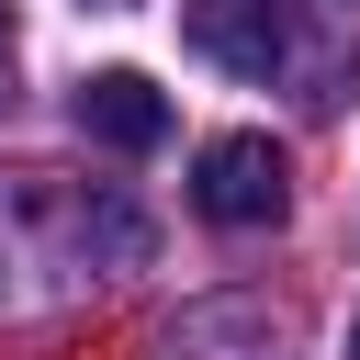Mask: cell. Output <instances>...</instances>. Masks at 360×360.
<instances>
[{"label":"cell","instance_id":"5","mask_svg":"<svg viewBox=\"0 0 360 360\" xmlns=\"http://www.w3.org/2000/svg\"><path fill=\"white\" fill-rule=\"evenodd\" d=\"M349 360H360V315H349Z\"/></svg>","mask_w":360,"mask_h":360},{"label":"cell","instance_id":"1","mask_svg":"<svg viewBox=\"0 0 360 360\" xmlns=\"http://www.w3.org/2000/svg\"><path fill=\"white\" fill-rule=\"evenodd\" d=\"M281 202H292V169H281L270 135H214V146L191 158V214H202V225L259 236V225H281Z\"/></svg>","mask_w":360,"mask_h":360},{"label":"cell","instance_id":"3","mask_svg":"<svg viewBox=\"0 0 360 360\" xmlns=\"http://www.w3.org/2000/svg\"><path fill=\"white\" fill-rule=\"evenodd\" d=\"M68 112H79V135H90V146H112V158L169 146V90H158V79H135V68H90Z\"/></svg>","mask_w":360,"mask_h":360},{"label":"cell","instance_id":"2","mask_svg":"<svg viewBox=\"0 0 360 360\" xmlns=\"http://www.w3.org/2000/svg\"><path fill=\"white\" fill-rule=\"evenodd\" d=\"M191 56H214L225 79H281L292 56V0H180Z\"/></svg>","mask_w":360,"mask_h":360},{"label":"cell","instance_id":"4","mask_svg":"<svg viewBox=\"0 0 360 360\" xmlns=\"http://www.w3.org/2000/svg\"><path fill=\"white\" fill-rule=\"evenodd\" d=\"M0 101H11V11H0Z\"/></svg>","mask_w":360,"mask_h":360},{"label":"cell","instance_id":"6","mask_svg":"<svg viewBox=\"0 0 360 360\" xmlns=\"http://www.w3.org/2000/svg\"><path fill=\"white\" fill-rule=\"evenodd\" d=\"M90 11H124V0H90Z\"/></svg>","mask_w":360,"mask_h":360}]
</instances>
